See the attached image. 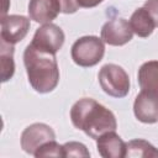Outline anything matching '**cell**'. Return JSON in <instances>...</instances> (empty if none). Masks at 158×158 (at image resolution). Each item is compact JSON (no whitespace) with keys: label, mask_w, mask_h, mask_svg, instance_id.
I'll return each instance as SVG.
<instances>
[{"label":"cell","mask_w":158,"mask_h":158,"mask_svg":"<svg viewBox=\"0 0 158 158\" xmlns=\"http://www.w3.org/2000/svg\"><path fill=\"white\" fill-rule=\"evenodd\" d=\"M23 63L28 81L36 91L46 94L56 89L59 81V69L54 53L30 43L23 52Z\"/></svg>","instance_id":"7a4b0ae2"},{"label":"cell","mask_w":158,"mask_h":158,"mask_svg":"<svg viewBox=\"0 0 158 158\" xmlns=\"http://www.w3.org/2000/svg\"><path fill=\"white\" fill-rule=\"evenodd\" d=\"M80 7H94L102 2L104 0H77Z\"/></svg>","instance_id":"ffe728a7"},{"label":"cell","mask_w":158,"mask_h":158,"mask_svg":"<svg viewBox=\"0 0 158 158\" xmlns=\"http://www.w3.org/2000/svg\"><path fill=\"white\" fill-rule=\"evenodd\" d=\"M125 157H158V149L144 139H132L126 143Z\"/></svg>","instance_id":"9a60e30c"},{"label":"cell","mask_w":158,"mask_h":158,"mask_svg":"<svg viewBox=\"0 0 158 158\" xmlns=\"http://www.w3.org/2000/svg\"><path fill=\"white\" fill-rule=\"evenodd\" d=\"M0 60H1V81H7L15 73L14 62V44H9L1 40L0 44Z\"/></svg>","instance_id":"5bb4252c"},{"label":"cell","mask_w":158,"mask_h":158,"mask_svg":"<svg viewBox=\"0 0 158 158\" xmlns=\"http://www.w3.org/2000/svg\"><path fill=\"white\" fill-rule=\"evenodd\" d=\"M138 84L141 90L158 93V60H148L138 69Z\"/></svg>","instance_id":"4fadbf2b"},{"label":"cell","mask_w":158,"mask_h":158,"mask_svg":"<svg viewBox=\"0 0 158 158\" xmlns=\"http://www.w3.org/2000/svg\"><path fill=\"white\" fill-rule=\"evenodd\" d=\"M98 78L104 93L112 98H125L130 91L128 74L117 64L109 63L102 65Z\"/></svg>","instance_id":"277c9868"},{"label":"cell","mask_w":158,"mask_h":158,"mask_svg":"<svg viewBox=\"0 0 158 158\" xmlns=\"http://www.w3.org/2000/svg\"><path fill=\"white\" fill-rule=\"evenodd\" d=\"M96 148L104 158H122L126 156V143L115 131L105 132L98 137Z\"/></svg>","instance_id":"8fae6325"},{"label":"cell","mask_w":158,"mask_h":158,"mask_svg":"<svg viewBox=\"0 0 158 158\" xmlns=\"http://www.w3.org/2000/svg\"><path fill=\"white\" fill-rule=\"evenodd\" d=\"M72 59L79 67H94L105 54L104 41L96 36H84L72 46Z\"/></svg>","instance_id":"3957f363"},{"label":"cell","mask_w":158,"mask_h":158,"mask_svg":"<svg viewBox=\"0 0 158 158\" xmlns=\"http://www.w3.org/2000/svg\"><path fill=\"white\" fill-rule=\"evenodd\" d=\"M70 120L75 128L94 139L117 127L114 112L90 98H83L72 106Z\"/></svg>","instance_id":"6da1fadb"},{"label":"cell","mask_w":158,"mask_h":158,"mask_svg":"<svg viewBox=\"0 0 158 158\" xmlns=\"http://www.w3.org/2000/svg\"><path fill=\"white\" fill-rule=\"evenodd\" d=\"M56 139V133L51 126L46 123H32L27 126L21 135V148L35 156L36 151L44 143Z\"/></svg>","instance_id":"5b68a950"},{"label":"cell","mask_w":158,"mask_h":158,"mask_svg":"<svg viewBox=\"0 0 158 158\" xmlns=\"http://www.w3.org/2000/svg\"><path fill=\"white\" fill-rule=\"evenodd\" d=\"M65 36L63 30L59 26L49 22V23H44L43 26L36 30L31 44L40 49L56 54L62 48Z\"/></svg>","instance_id":"8992f818"},{"label":"cell","mask_w":158,"mask_h":158,"mask_svg":"<svg viewBox=\"0 0 158 158\" xmlns=\"http://www.w3.org/2000/svg\"><path fill=\"white\" fill-rule=\"evenodd\" d=\"M133 37V31L127 20L111 19L101 27V40L110 46H123Z\"/></svg>","instance_id":"52a82bcc"},{"label":"cell","mask_w":158,"mask_h":158,"mask_svg":"<svg viewBox=\"0 0 158 158\" xmlns=\"http://www.w3.org/2000/svg\"><path fill=\"white\" fill-rule=\"evenodd\" d=\"M28 16L37 23H49L60 12L58 0H30Z\"/></svg>","instance_id":"30bf717a"},{"label":"cell","mask_w":158,"mask_h":158,"mask_svg":"<svg viewBox=\"0 0 158 158\" xmlns=\"http://www.w3.org/2000/svg\"><path fill=\"white\" fill-rule=\"evenodd\" d=\"M30 19L22 15H7L1 17V40L9 44L22 41L30 30Z\"/></svg>","instance_id":"ba28073f"},{"label":"cell","mask_w":158,"mask_h":158,"mask_svg":"<svg viewBox=\"0 0 158 158\" xmlns=\"http://www.w3.org/2000/svg\"><path fill=\"white\" fill-rule=\"evenodd\" d=\"M60 5V12L63 14H74L80 6L77 0H58Z\"/></svg>","instance_id":"ac0fdd59"},{"label":"cell","mask_w":158,"mask_h":158,"mask_svg":"<svg viewBox=\"0 0 158 158\" xmlns=\"http://www.w3.org/2000/svg\"><path fill=\"white\" fill-rule=\"evenodd\" d=\"M63 154L64 157H90V152L88 151L86 146L75 141L63 144Z\"/></svg>","instance_id":"e0dca14e"},{"label":"cell","mask_w":158,"mask_h":158,"mask_svg":"<svg viewBox=\"0 0 158 158\" xmlns=\"http://www.w3.org/2000/svg\"><path fill=\"white\" fill-rule=\"evenodd\" d=\"M143 6L148 10V12L156 22V26L158 27V0H147Z\"/></svg>","instance_id":"d6986e66"},{"label":"cell","mask_w":158,"mask_h":158,"mask_svg":"<svg viewBox=\"0 0 158 158\" xmlns=\"http://www.w3.org/2000/svg\"><path fill=\"white\" fill-rule=\"evenodd\" d=\"M128 22L131 25L133 33H136L138 37L151 36L153 30L157 27L153 17L151 16V14L148 12V10L144 6L135 10V12L131 15V19Z\"/></svg>","instance_id":"7c38bea8"},{"label":"cell","mask_w":158,"mask_h":158,"mask_svg":"<svg viewBox=\"0 0 158 158\" xmlns=\"http://www.w3.org/2000/svg\"><path fill=\"white\" fill-rule=\"evenodd\" d=\"M133 112L138 121L156 123L158 121V93L141 90L135 99Z\"/></svg>","instance_id":"9c48e42d"},{"label":"cell","mask_w":158,"mask_h":158,"mask_svg":"<svg viewBox=\"0 0 158 158\" xmlns=\"http://www.w3.org/2000/svg\"><path fill=\"white\" fill-rule=\"evenodd\" d=\"M35 157H37V158H40V157H64L63 146L57 143L56 139L49 141L36 151Z\"/></svg>","instance_id":"2e32d148"}]
</instances>
